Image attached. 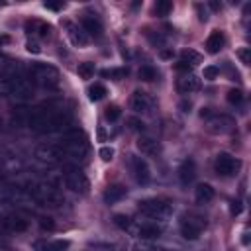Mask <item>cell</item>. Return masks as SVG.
<instances>
[{"instance_id": "cell-1", "label": "cell", "mask_w": 251, "mask_h": 251, "mask_svg": "<svg viewBox=\"0 0 251 251\" xmlns=\"http://www.w3.org/2000/svg\"><path fill=\"white\" fill-rule=\"evenodd\" d=\"M71 124V112L57 106H41L27 112V126L37 133H55L67 129Z\"/></svg>"}, {"instance_id": "cell-2", "label": "cell", "mask_w": 251, "mask_h": 251, "mask_svg": "<svg viewBox=\"0 0 251 251\" xmlns=\"http://www.w3.org/2000/svg\"><path fill=\"white\" fill-rule=\"evenodd\" d=\"M59 147L63 149V153L67 155V159H73V161H82L86 155H88V137L82 129H71L63 135Z\"/></svg>"}, {"instance_id": "cell-3", "label": "cell", "mask_w": 251, "mask_h": 251, "mask_svg": "<svg viewBox=\"0 0 251 251\" xmlns=\"http://www.w3.org/2000/svg\"><path fill=\"white\" fill-rule=\"evenodd\" d=\"M59 71L53 67V65H47V63H33L31 69H29V80L41 88H47V90H53L59 86Z\"/></svg>"}, {"instance_id": "cell-4", "label": "cell", "mask_w": 251, "mask_h": 251, "mask_svg": "<svg viewBox=\"0 0 251 251\" xmlns=\"http://www.w3.org/2000/svg\"><path fill=\"white\" fill-rule=\"evenodd\" d=\"M139 212L147 218H153V220H167L171 214H173V204L163 200V198H147V200H141L137 204Z\"/></svg>"}, {"instance_id": "cell-5", "label": "cell", "mask_w": 251, "mask_h": 251, "mask_svg": "<svg viewBox=\"0 0 251 251\" xmlns=\"http://www.w3.org/2000/svg\"><path fill=\"white\" fill-rule=\"evenodd\" d=\"M27 194L41 206H49V208H59L63 204V196L49 184H33Z\"/></svg>"}, {"instance_id": "cell-6", "label": "cell", "mask_w": 251, "mask_h": 251, "mask_svg": "<svg viewBox=\"0 0 251 251\" xmlns=\"http://www.w3.org/2000/svg\"><path fill=\"white\" fill-rule=\"evenodd\" d=\"M8 96H12L20 104L31 100V96H33V82L27 76H24V75L10 78L8 80Z\"/></svg>"}, {"instance_id": "cell-7", "label": "cell", "mask_w": 251, "mask_h": 251, "mask_svg": "<svg viewBox=\"0 0 251 251\" xmlns=\"http://www.w3.org/2000/svg\"><path fill=\"white\" fill-rule=\"evenodd\" d=\"M206 227V218L200 214H184L180 218V233L184 239H198V235L202 233V229Z\"/></svg>"}, {"instance_id": "cell-8", "label": "cell", "mask_w": 251, "mask_h": 251, "mask_svg": "<svg viewBox=\"0 0 251 251\" xmlns=\"http://www.w3.org/2000/svg\"><path fill=\"white\" fill-rule=\"evenodd\" d=\"M63 180H65L67 188H71L73 192H78V194H86L88 188H90V182H88L86 175L76 167H67L65 173H63Z\"/></svg>"}, {"instance_id": "cell-9", "label": "cell", "mask_w": 251, "mask_h": 251, "mask_svg": "<svg viewBox=\"0 0 251 251\" xmlns=\"http://www.w3.org/2000/svg\"><path fill=\"white\" fill-rule=\"evenodd\" d=\"M233 126H235L233 118H229L226 114H212L206 120V129H208V133H214V135L229 133L233 129Z\"/></svg>"}, {"instance_id": "cell-10", "label": "cell", "mask_w": 251, "mask_h": 251, "mask_svg": "<svg viewBox=\"0 0 251 251\" xmlns=\"http://www.w3.org/2000/svg\"><path fill=\"white\" fill-rule=\"evenodd\" d=\"M214 167H216V173H218V175H222V176H233V175L239 171L241 161L235 159V157L229 155V153H220V155L216 157Z\"/></svg>"}, {"instance_id": "cell-11", "label": "cell", "mask_w": 251, "mask_h": 251, "mask_svg": "<svg viewBox=\"0 0 251 251\" xmlns=\"http://www.w3.org/2000/svg\"><path fill=\"white\" fill-rule=\"evenodd\" d=\"M35 157L39 161H45V163H63V161H69L67 155L63 153V149L59 145H39L35 149Z\"/></svg>"}, {"instance_id": "cell-12", "label": "cell", "mask_w": 251, "mask_h": 251, "mask_svg": "<svg viewBox=\"0 0 251 251\" xmlns=\"http://www.w3.org/2000/svg\"><path fill=\"white\" fill-rule=\"evenodd\" d=\"M129 106H131V110L137 112V114H149V112L153 110V106H155V100H153L147 92L135 90V92L131 94V98H129Z\"/></svg>"}, {"instance_id": "cell-13", "label": "cell", "mask_w": 251, "mask_h": 251, "mask_svg": "<svg viewBox=\"0 0 251 251\" xmlns=\"http://www.w3.org/2000/svg\"><path fill=\"white\" fill-rule=\"evenodd\" d=\"M129 167H131L133 178H135L139 184H147V182H149V178H151V169H149V165H147L145 159L135 157V155H129Z\"/></svg>"}, {"instance_id": "cell-14", "label": "cell", "mask_w": 251, "mask_h": 251, "mask_svg": "<svg viewBox=\"0 0 251 251\" xmlns=\"http://www.w3.org/2000/svg\"><path fill=\"white\" fill-rule=\"evenodd\" d=\"M129 229L133 231V235H137L141 239H157L163 233V227L157 226V224H151V222H143V224H137V226L131 224Z\"/></svg>"}, {"instance_id": "cell-15", "label": "cell", "mask_w": 251, "mask_h": 251, "mask_svg": "<svg viewBox=\"0 0 251 251\" xmlns=\"http://www.w3.org/2000/svg\"><path fill=\"white\" fill-rule=\"evenodd\" d=\"M200 88V78L194 73H184L176 78V90L180 94H192Z\"/></svg>"}, {"instance_id": "cell-16", "label": "cell", "mask_w": 251, "mask_h": 251, "mask_svg": "<svg viewBox=\"0 0 251 251\" xmlns=\"http://www.w3.org/2000/svg\"><path fill=\"white\" fill-rule=\"evenodd\" d=\"M67 25V35H69V39H71V43L73 45H76V47H84L86 43H88V35H86V31L82 29V27H78V25H75V24H65Z\"/></svg>"}, {"instance_id": "cell-17", "label": "cell", "mask_w": 251, "mask_h": 251, "mask_svg": "<svg viewBox=\"0 0 251 251\" xmlns=\"http://www.w3.org/2000/svg\"><path fill=\"white\" fill-rule=\"evenodd\" d=\"M80 27L86 31V35H92V37H100L102 35V24H100V20L94 18V16H90V14L82 16Z\"/></svg>"}, {"instance_id": "cell-18", "label": "cell", "mask_w": 251, "mask_h": 251, "mask_svg": "<svg viewBox=\"0 0 251 251\" xmlns=\"http://www.w3.org/2000/svg\"><path fill=\"white\" fill-rule=\"evenodd\" d=\"M25 31L29 35H37V37H47L49 31H51V25L41 22V20H31V22H25Z\"/></svg>"}, {"instance_id": "cell-19", "label": "cell", "mask_w": 251, "mask_h": 251, "mask_svg": "<svg viewBox=\"0 0 251 251\" xmlns=\"http://www.w3.org/2000/svg\"><path fill=\"white\" fill-rule=\"evenodd\" d=\"M224 45H226V37H224L222 31H212L208 35V39H206V51L212 53V55L220 53L224 49Z\"/></svg>"}, {"instance_id": "cell-20", "label": "cell", "mask_w": 251, "mask_h": 251, "mask_svg": "<svg viewBox=\"0 0 251 251\" xmlns=\"http://www.w3.org/2000/svg\"><path fill=\"white\" fill-rule=\"evenodd\" d=\"M69 239H55V241H35L33 249L35 251H65L69 247Z\"/></svg>"}, {"instance_id": "cell-21", "label": "cell", "mask_w": 251, "mask_h": 251, "mask_svg": "<svg viewBox=\"0 0 251 251\" xmlns=\"http://www.w3.org/2000/svg\"><path fill=\"white\" fill-rule=\"evenodd\" d=\"M126 194H127L126 186H122V184H110V186L104 190V202H106V204H116V202H120Z\"/></svg>"}, {"instance_id": "cell-22", "label": "cell", "mask_w": 251, "mask_h": 251, "mask_svg": "<svg viewBox=\"0 0 251 251\" xmlns=\"http://www.w3.org/2000/svg\"><path fill=\"white\" fill-rule=\"evenodd\" d=\"M194 176H196V165L192 159H186L178 169V178L182 184H190L194 180Z\"/></svg>"}, {"instance_id": "cell-23", "label": "cell", "mask_w": 251, "mask_h": 251, "mask_svg": "<svg viewBox=\"0 0 251 251\" xmlns=\"http://www.w3.org/2000/svg\"><path fill=\"white\" fill-rule=\"evenodd\" d=\"M137 149H139L143 155H149V157H153V155H157V153L161 151L159 141H155V139H151V137H139V139H137Z\"/></svg>"}, {"instance_id": "cell-24", "label": "cell", "mask_w": 251, "mask_h": 251, "mask_svg": "<svg viewBox=\"0 0 251 251\" xmlns=\"http://www.w3.org/2000/svg\"><path fill=\"white\" fill-rule=\"evenodd\" d=\"M214 188H212V184H208V182H200L196 188H194V196H196V202L198 204H208L212 198H214Z\"/></svg>"}, {"instance_id": "cell-25", "label": "cell", "mask_w": 251, "mask_h": 251, "mask_svg": "<svg viewBox=\"0 0 251 251\" xmlns=\"http://www.w3.org/2000/svg\"><path fill=\"white\" fill-rule=\"evenodd\" d=\"M4 224L12 229V231H25L27 229V220H24L22 216H8L6 220H4Z\"/></svg>"}, {"instance_id": "cell-26", "label": "cell", "mask_w": 251, "mask_h": 251, "mask_svg": "<svg viewBox=\"0 0 251 251\" xmlns=\"http://www.w3.org/2000/svg\"><path fill=\"white\" fill-rule=\"evenodd\" d=\"M106 94H108V90H106V86H104L102 82H94V84L88 88V98H90L92 102H98V100H102Z\"/></svg>"}, {"instance_id": "cell-27", "label": "cell", "mask_w": 251, "mask_h": 251, "mask_svg": "<svg viewBox=\"0 0 251 251\" xmlns=\"http://www.w3.org/2000/svg\"><path fill=\"white\" fill-rule=\"evenodd\" d=\"M180 57H182V61H184V63H188L190 67H194V65L202 63V55H200L198 51H194V49H184V51L180 53Z\"/></svg>"}, {"instance_id": "cell-28", "label": "cell", "mask_w": 251, "mask_h": 251, "mask_svg": "<svg viewBox=\"0 0 251 251\" xmlns=\"http://www.w3.org/2000/svg\"><path fill=\"white\" fill-rule=\"evenodd\" d=\"M76 73H78V76H80L82 80L92 78V76H94V63H90V61L80 63V65L76 67Z\"/></svg>"}, {"instance_id": "cell-29", "label": "cell", "mask_w": 251, "mask_h": 251, "mask_svg": "<svg viewBox=\"0 0 251 251\" xmlns=\"http://www.w3.org/2000/svg\"><path fill=\"white\" fill-rule=\"evenodd\" d=\"M139 78L141 80H145V82H151V80H155L157 78V71L151 67V65H143L141 69H139Z\"/></svg>"}, {"instance_id": "cell-30", "label": "cell", "mask_w": 251, "mask_h": 251, "mask_svg": "<svg viewBox=\"0 0 251 251\" xmlns=\"http://www.w3.org/2000/svg\"><path fill=\"white\" fill-rule=\"evenodd\" d=\"M171 10H173V2H169V0H159L155 4V14L157 16H169Z\"/></svg>"}, {"instance_id": "cell-31", "label": "cell", "mask_w": 251, "mask_h": 251, "mask_svg": "<svg viewBox=\"0 0 251 251\" xmlns=\"http://www.w3.org/2000/svg\"><path fill=\"white\" fill-rule=\"evenodd\" d=\"M120 116H122V110H120V106H116V104H110V106H106V110H104V118H106L108 122H116Z\"/></svg>"}, {"instance_id": "cell-32", "label": "cell", "mask_w": 251, "mask_h": 251, "mask_svg": "<svg viewBox=\"0 0 251 251\" xmlns=\"http://www.w3.org/2000/svg\"><path fill=\"white\" fill-rule=\"evenodd\" d=\"M126 75H127V69H106V71H102V76H110L114 80H120Z\"/></svg>"}, {"instance_id": "cell-33", "label": "cell", "mask_w": 251, "mask_h": 251, "mask_svg": "<svg viewBox=\"0 0 251 251\" xmlns=\"http://www.w3.org/2000/svg\"><path fill=\"white\" fill-rule=\"evenodd\" d=\"M114 224H116L120 229H129L131 218H127L126 214H116V216H114Z\"/></svg>"}, {"instance_id": "cell-34", "label": "cell", "mask_w": 251, "mask_h": 251, "mask_svg": "<svg viewBox=\"0 0 251 251\" xmlns=\"http://www.w3.org/2000/svg\"><path fill=\"white\" fill-rule=\"evenodd\" d=\"M218 75H220V67H216V65H208V67H204L202 76H204L206 80H214V78H218Z\"/></svg>"}, {"instance_id": "cell-35", "label": "cell", "mask_w": 251, "mask_h": 251, "mask_svg": "<svg viewBox=\"0 0 251 251\" xmlns=\"http://www.w3.org/2000/svg\"><path fill=\"white\" fill-rule=\"evenodd\" d=\"M114 147H110V145H104V147H100V151H98V155H100V159L104 161V163H110L112 159H114Z\"/></svg>"}, {"instance_id": "cell-36", "label": "cell", "mask_w": 251, "mask_h": 251, "mask_svg": "<svg viewBox=\"0 0 251 251\" xmlns=\"http://www.w3.org/2000/svg\"><path fill=\"white\" fill-rule=\"evenodd\" d=\"M235 55L239 57V61H241L243 65H249V63H251V49H249V47H239V49L235 51Z\"/></svg>"}, {"instance_id": "cell-37", "label": "cell", "mask_w": 251, "mask_h": 251, "mask_svg": "<svg viewBox=\"0 0 251 251\" xmlns=\"http://www.w3.org/2000/svg\"><path fill=\"white\" fill-rule=\"evenodd\" d=\"M226 98H227V102H229V104H239V102L243 100V92H241L239 88H231V90L227 92V96H226Z\"/></svg>"}, {"instance_id": "cell-38", "label": "cell", "mask_w": 251, "mask_h": 251, "mask_svg": "<svg viewBox=\"0 0 251 251\" xmlns=\"http://www.w3.org/2000/svg\"><path fill=\"white\" fill-rule=\"evenodd\" d=\"M133 251H163V249H159L157 245H151L147 241H141V243H135L133 245Z\"/></svg>"}, {"instance_id": "cell-39", "label": "cell", "mask_w": 251, "mask_h": 251, "mask_svg": "<svg viewBox=\"0 0 251 251\" xmlns=\"http://www.w3.org/2000/svg\"><path fill=\"white\" fill-rule=\"evenodd\" d=\"M147 37H149V41H151L155 47H163V45H165V37H163L161 33H151V31H147Z\"/></svg>"}, {"instance_id": "cell-40", "label": "cell", "mask_w": 251, "mask_h": 251, "mask_svg": "<svg viewBox=\"0 0 251 251\" xmlns=\"http://www.w3.org/2000/svg\"><path fill=\"white\" fill-rule=\"evenodd\" d=\"M92 247L104 249V251H120V245H116V243H92Z\"/></svg>"}, {"instance_id": "cell-41", "label": "cell", "mask_w": 251, "mask_h": 251, "mask_svg": "<svg viewBox=\"0 0 251 251\" xmlns=\"http://www.w3.org/2000/svg\"><path fill=\"white\" fill-rule=\"evenodd\" d=\"M25 49H27L29 53H35V55H37V53H41V47H39V43H37V41H33V39H29V41L25 43Z\"/></svg>"}, {"instance_id": "cell-42", "label": "cell", "mask_w": 251, "mask_h": 251, "mask_svg": "<svg viewBox=\"0 0 251 251\" xmlns=\"http://www.w3.org/2000/svg\"><path fill=\"white\" fill-rule=\"evenodd\" d=\"M39 226H41V229H53L55 227L51 218H39Z\"/></svg>"}, {"instance_id": "cell-43", "label": "cell", "mask_w": 251, "mask_h": 251, "mask_svg": "<svg viewBox=\"0 0 251 251\" xmlns=\"http://www.w3.org/2000/svg\"><path fill=\"white\" fill-rule=\"evenodd\" d=\"M175 69L178 71V73H190V65L188 63H184V61H178V63H175Z\"/></svg>"}, {"instance_id": "cell-44", "label": "cell", "mask_w": 251, "mask_h": 251, "mask_svg": "<svg viewBox=\"0 0 251 251\" xmlns=\"http://www.w3.org/2000/svg\"><path fill=\"white\" fill-rule=\"evenodd\" d=\"M196 10H198V18H200V22H206V20H208V12H206V8H202V4H196Z\"/></svg>"}, {"instance_id": "cell-45", "label": "cell", "mask_w": 251, "mask_h": 251, "mask_svg": "<svg viewBox=\"0 0 251 251\" xmlns=\"http://www.w3.org/2000/svg\"><path fill=\"white\" fill-rule=\"evenodd\" d=\"M239 212H241V202H239V200H233V202H231V214L235 216V214H239Z\"/></svg>"}, {"instance_id": "cell-46", "label": "cell", "mask_w": 251, "mask_h": 251, "mask_svg": "<svg viewBox=\"0 0 251 251\" xmlns=\"http://www.w3.org/2000/svg\"><path fill=\"white\" fill-rule=\"evenodd\" d=\"M43 6H45V8H49V10H59L63 4H61V2H45Z\"/></svg>"}, {"instance_id": "cell-47", "label": "cell", "mask_w": 251, "mask_h": 251, "mask_svg": "<svg viewBox=\"0 0 251 251\" xmlns=\"http://www.w3.org/2000/svg\"><path fill=\"white\" fill-rule=\"evenodd\" d=\"M129 124H131V129H143V122L139 120H129Z\"/></svg>"}, {"instance_id": "cell-48", "label": "cell", "mask_w": 251, "mask_h": 251, "mask_svg": "<svg viewBox=\"0 0 251 251\" xmlns=\"http://www.w3.org/2000/svg\"><path fill=\"white\" fill-rule=\"evenodd\" d=\"M212 114H214V112H212L210 108H202V112H200V118H204V120H208V118H210Z\"/></svg>"}, {"instance_id": "cell-49", "label": "cell", "mask_w": 251, "mask_h": 251, "mask_svg": "<svg viewBox=\"0 0 251 251\" xmlns=\"http://www.w3.org/2000/svg\"><path fill=\"white\" fill-rule=\"evenodd\" d=\"M208 6H210L212 10H220V8H222V4H218V2H210Z\"/></svg>"}, {"instance_id": "cell-50", "label": "cell", "mask_w": 251, "mask_h": 251, "mask_svg": "<svg viewBox=\"0 0 251 251\" xmlns=\"http://www.w3.org/2000/svg\"><path fill=\"white\" fill-rule=\"evenodd\" d=\"M241 241H243V245H247V243H249V233H247V231H243V237H241Z\"/></svg>"}, {"instance_id": "cell-51", "label": "cell", "mask_w": 251, "mask_h": 251, "mask_svg": "<svg viewBox=\"0 0 251 251\" xmlns=\"http://www.w3.org/2000/svg\"><path fill=\"white\" fill-rule=\"evenodd\" d=\"M161 57L163 59H169V57H173V53L171 51H161Z\"/></svg>"}]
</instances>
